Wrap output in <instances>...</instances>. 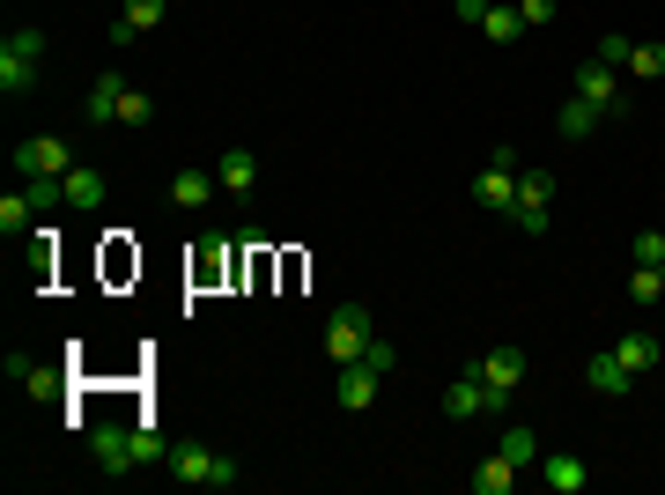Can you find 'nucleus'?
Instances as JSON below:
<instances>
[{
    "label": "nucleus",
    "instance_id": "f257e3e1",
    "mask_svg": "<svg viewBox=\"0 0 665 495\" xmlns=\"http://www.w3.org/2000/svg\"><path fill=\"white\" fill-rule=\"evenodd\" d=\"M82 444H89V459H97L111 481L133 466H155V459H171V444L155 437V429H119V421H97V429H82Z\"/></svg>",
    "mask_w": 665,
    "mask_h": 495
},
{
    "label": "nucleus",
    "instance_id": "f03ea898",
    "mask_svg": "<svg viewBox=\"0 0 665 495\" xmlns=\"http://www.w3.org/2000/svg\"><path fill=\"white\" fill-rule=\"evenodd\" d=\"M171 473L185 481V488H237V481H245V466H237L229 451H207V444H178Z\"/></svg>",
    "mask_w": 665,
    "mask_h": 495
},
{
    "label": "nucleus",
    "instance_id": "7ed1b4c3",
    "mask_svg": "<svg viewBox=\"0 0 665 495\" xmlns=\"http://www.w3.org/2000/svg\"><path fill=\"white\" fill-rule=\"evenodd\" d=\"M473 377H481V415H503L511 392L525 385V355H517V347H489V355L473 363Z\"/></svg>",
    "mask_w": 665,
    "mask_h": 495
},
{
    "label": "nucleus",
    "instance_id": "20e7f679",
    "mask_svg": "<svg viewBox=\"0 0 665 495\" xmlns=\"http://www.w3.org/2000/svg\"><path fill=\"white\" fill-rule=\"evenodd\" d=\"M37 52H45V30H8V45H0V97H23L30 82H37Z\"/></svg>",
    "mask_w": 665,
    "mask_h": 495
},
{
    "label": "nucleus",
    "instance_id": "39448f33",
    "mask_svg": "<svg viewBox=\"0 0 665 495\" xmlns=\"http://www.w3.org/2000/svg\"><path fill=\"white\" fill-rule=\"evenodd\" d=\"M377 341V333H369V311L363 303H341V311H333V319H325V355H333V363H363V347Z\"/></svg>",
    "mask_w": 665,
    "mask_h": 495
},
{
    "label": "nucleus",
    "instance_id": "423d86ee",
    "mask_svg": "<svg viewBox=\"0 0 665 495\" xmlns=\"http://www.w3.org/2000/svg\"><path fill=\"white\" fill-rule=\"evenodd\" d=\"M547 200H555V177L547 171H517V229H525V237H540L547 229Z\"/></svg>",
    "mask_w": 665,
    "mask_h": 495
},
{
    "label": "nucleus",
    "instance_id": "0eeeda50",
    "mask_svg": "<svg viewBox=\"0 0 665 495\" xmlns=\"http://www.w3.org/2000/svg\"><path fill=\"white\" fill-rule=\"evenodd\" d=\"M67 171H74V155H67V141H52V133H37V141L15 149V177H67Z\"/></svg>",
    "mask_w": 665,
    "mask_h": 495
},
{
    "label": "nucleus",
    "instance_id": "6e6552de",
    "mask_svg": "<svg viewBox=\"0 0 665 495\" xmlns=\"http://www.w3.org/2000/svg\"><path fill=\"white\" fill-rule=\"evenodd\" d=\"M569 97L599 104L607 119H621V111H629V104H621V82H614V67H607V60H584V67H577V89H569Z\"/></svg>",
    "mask_w": 665,
    "mask_h": 495
},
{
    "label": "nucleus",
    "instance_id": "1a4fd4ad",
    "mask_svg": "<svg viewBox=\"0 0 665 495\" xmlns=\"http://www.w3.org/2000/svg\"><path fill=\"white\" fill-rule=\"evenodd\" d=\"M126 89H133V82H126L119 67H104V75L89 82V97H82V119H89V126H119V97H126Z\"/></svg>",
    "mask_w": 665,
    "mask_h": 495
},
{
    "label": "nucleus",
    "instance_id": "9d476101",
    "mask_svg": "<svg viewBox=\"0 0 665 495\" xmlns=\"http://www.w3.org/2000/svg\"><path fill=\"white\" fill-rule=\"evenodd\" d=\"M473 207H489V215H511V207H517V171L489 163V171L473 177Z\"/></svg>",
    "mask_w": 665,
    "mask_h": 495
},
{
    "label": "nucleus",
    "instance_id": "9b49d317",
    "mask_svg": "<svg viewBox=\"0 0 665 495\" xmlns=\"http://www.w3.org/2000/svg\"><path fill=\"white\" fill-rule=\"evenodd\" d=\"M163 15H171V0H126V15L111 23V52H126L133 37H141V30L163 23Z\"/></svg>",
    "mask_w": 665,
    "mask_h": 495
},
{
    "label": "nucleus",
    "instance_id": "f8f14e48",
    "mask_svg": "<svg viewBox=\"0 0 665 495\" xmlns=\"http://www.w3.org/2000/svg\"><path fill=\"white\" fill-rule=\"evenodd\" d=\"M584 385H591V392H607V399H621V392H636V370H629L621 355H591Z\"/></svg>",
    "mask_w": 665,
    "mask_h": 495
},
{
    "label": "nucleus",
    "instance_id": "ddd939ff",
    "mask_svg": "<svg viewBox=\"0 0 665 495\" xmlns=\"http://www.w3.org/2000/svg\"><path fill=\"white\" fill-rule=\"evenodd\" d=\"M547 488H555V495H584L591 488V466H584V459H577V451H547Z\"/></svg>",
    "mask_w": 665,
    "mask_h": 495
},
{
    "label": "nucleus",
    "instance_id": "4468645a",
    "mask_svg": "<svg viewBox=\"0 0 665 495\" xmlns=\"http://www.w3.org/2000/svg\"><path fill=\"white\" fill-rule=\"evenodd\" d=\"M215 185H222V193H251V185H259V155H251V149H222Z\"/></svg>",
    "mask_w": 665,
    "mask_h": 495
},
{
    "label": "nucleus",
    "instance_id": "2eb2a0df",
    "mask_svg": "<svg viewBox=\"0 0 665 495\" xmlns=\"http://www.w3.org/2000/svg\"><path fill=\"white\" fill-rule=\"evenodd\" d=\"M377 385H385V377L369 370V363H347V370H341V407H347V415L377 407Z\"/></svg>",
    "mask_w": 665,
    "mask_h": 495
},
{
    "label": "nucleus",
    "instance_id": "dca6fc26",
    "mask_svg": "<svg viewBox=\"0 0 665 495\" xmlns=\"http://www.w3.org/2000/svg\"><path fill=\"white\" fill-rule=\"evenodd\" d=\"M104 200H111V185H104L97 171H82V163H74V171H67V207H74V215H97Z\"/></svg>",
    "mask_w": 665,
    "mask_h": 495
},
{
    "label": "nucleus",
    "instance_id": "f3484780",
    "mask_svg": "<svg viewBox=\"0 0 665 495\" xmlns=\"http://www.w3.org/2000/svg\"><path fill=\"white\" fill-rule=\"evenodd\" d=\"M466 488H473V495H511V488H517V466L495 451V459H481V466L466 473Z\"/></svg>",
    "mask_w": 665,
    "mask_h": 495
},
{
    "label": "nucleus",
    "instance_id": "a211bd4d",
    "mask_svg": "<svg viewBox=\"0 0 665 495\" xmlns=\"http://www.w3.org/2000/svg\"><path fill=\"white\" fill-rule=\"evenodd\" d=\"M614 355L643 377V370H658V363H665V341H658V333H621V347H614Z\"/></svg>",
    "mask_w": 665,
    "mask_h": 495
},
{
    "label": "nucleus",
    "instance_id": "6ab92c4d",
    "mask_svg": "<svg viewBox=\"0 0 665 495\" xmlns=\"http://www.w3.org/2000/svg\"><path fill=\"white\" fill-rule=\"evenodd\" d=\"M607 119V111H599V104H584V97H569L562 111H555V133H562V141H591V126Z\"/></svg>",
    "mask_w": 665,
    "mask_h": 495
},
{
    "label": "nucleus",
    "instance_id": "aec40b11",
    "mask_svg": "<svg viewBox=\"0 0 665 495\" xmlns=\"http://www.w3.org/2000/svg\"><path fill=\"white\" fill-rule=\"evenodd\" d=\"M215 193H222L215 171H178V177H171V200H178V207H193V215H200V207H207Z\"/></svg>",
    "mask_w": 665,
    "mask_h": 495
},
{
    "label": "nucleus",
    "instance_id": "412c9836",
    "mask_svg": "<svg viewBox=\"0 0 665 495\" xmlns=\"http://www.w3.org/2000/svg\"><path fill=\"white\" fill-rule=\"evenodd\" d=\"M8 377H15V385H23L30 399H60V385H67V370H30V363H15V355H8Z\"/></svg>",
    "mask_w": 665,
    "mask_h": 495
},
{
    "label": "nucleus",
    "instance_id": "4be33fe9",
    "mask_svg": "<svg viewBox=\"0 0 665 495\" xmlns=\"http://www.w3.org/2000/svg\"><path fill=\"white\" fill-rule=\"evenodd\" d=\"M443 415H451V421H473V415H481V377H451V392H443Z\"/></svg>",
    "mask_w": 665,
    "mask_h": 495
},
{
    "label": "nucleus",
    "instance_id": "5701e85b",
    "mask_svg": "<svg viewBox=\"0 0 665 495\" xmlns=\"http://www.w3.org/2000/svg\"><path fill=\"white\" fill-rule=\"evenodd\" d=\"M503 459H511L517 473H525V466H540V437H533L525 421H511V429H503Z\"/></svg>",
    "mask_w": 665,
    "mask_h": 495
},
{
    "label": "nucleus",
    "instance_id": "b1692460",
    "mask_svg": "<svg viewBox=\"0 0 665 495\" xmlns=\"http://www.w3.org/2000/svg\"><path fill=\"white\" fill-rule=\"evenodd\" d=\"M495 37V45H517V37H525V15H517V8H489V23H481Z\"/></svg>",
    "mask_w": 665,
    "mask_h": 495
},
{
    "label": "nucleus",
    "instance_id": "393cba45",
    "mask_svg": "<svg viewBox=\"0 0 665 495\" xmlns=\"http://www.w3.org/2000/svg\"><path fill=\"white\" fill-rule=\"evenodd\" d=\"M30 207H37V215L67 207V177H30Z\"/></svg>",
    "mask_w": 665,
    "mask_h": 495
},
{
    "label": "nucleus",
    "instance_id": "a878e982",
    "mask_svg": "<svg viewBox=\"0 0 665 495\" xmlns=\"http://www.w3.org/2000/svg\"><path fill=\"white\" fill-rule=\"evenodd\" d=\"M30 223H37L30 193H8V200H0V229H8V237H15V229H30Z\"/></svg>",
    "mask_w": 665,
    "mask_h": 495
},
{
    "label": "nucleus",
    "instance_id": "bb28decb",
    "mask_svg": "<svg viewBox=\"0 0 665 495\" xmlns=\"http://www.w3.org/2000/svg\"><path fill=\"white\" fill-rule=\"evenodd\" d=\"M665 297V273L658 267H636L629 273V303H658Z\"/></svg>",
    "mask_w": 665,
    "mask_h": 495
},
{
    "label": "nucleus",
    "instance_id": "cd10ccee",
    "mask_svg": "<svg viewBox=\"0 0 665 495\" xmlns=\"http://www.w3.org/2000/svg\"><path fill=\"white\" fill-rule=\"evenodd\" d=\"M155 119V97H148V89H126L119 97V126H148Z\"/></svg>",
    "mask_w": 665,
    "mask_h": 495
},
{
    "label": "nucleus",
    "instance_id": "c85d7f7f",
    "mask_svg": "<svg viewBox=\"0 0 665 495\" xmlns=\"http://www.w3.org/2000/svg\"><path fill=\"white\" fill-rule=\"evenodd\" d=\"M629 75H665V45H636L629 52Z\"/></svg>",
    "mask_w": 665,
    "mask_h": 495
},
{
    "label": "nucleus",
    "instance_id": "c756f323",
    "mask_svg": "<svg viewBox=\"0 0 665 495\" xmlns=\"http://www.w3.org/2000/svg\"><path fill=\"white\" fill-rule=\"evenodd\" d=\"M629 251H636V267H665V237H658V229H643Z\"/></svg>",
    "mask_w": 665,
    "mask_h": 495
},
{
    "label": "nucleus",
    "instance_id": "7c9ffc66",
    "mask_svg": "<svg viewBox=\"0 0 665 495\" xmlns=\"http://www.w3.org/2000/svg\"><path fill=\"white\" fill-rule=\"evenodd\" d=\"M555 8H562V0H517V15H525V30H540V23H555Z\"/></svg>",
    "mask_w": 665,
    "mask_h": 495
},
{
    "label": "nucleus",
    "instance_id": "2f4dec72",
    "mask_svg": "<svg viewBox=\"0 0 665 495\" xmlns=\"http://www.w3.org/2000/svg\"><path fill=\"white\" fill-rule=\"evenodd\" d=\"M363 363H369V370H377V377H385V370H393V363H399V347H393V341H369V347H363Z\"/></svg>",
    "mask_w": 665,
    "mask_h": 495
},
{
    "label": "nucleus",
    "instance_id": "473e14b6",
    "mask_svg": "<svg viewBox=\"0 0 665 495\" xmlns=\"http://www.w3.org/2000/svg\"><path fill=\"white\" fill-rule=\"evenodd\" d=\"M629 52H636V45H629V37H614V30H607V45H599V60H607V67H629Z\"/></svg>",
    "mask_w": 665,
    "mask_h": 495
},
{
    "label": "nucleus",
    "instance_id": "72a5a7b5",
    "mask_svg": "<svg viewBox=\"0 0 665 495\" xmlns=\"http://www.w3.org/2000/svg\"><path fill=\"white\" fill-rule=\"evenodd\" d=\"M489 8L495 0H459V23H489Z\"/></svg>",
    "mask_w": 665,
    "mask_h": 495
},
{
    "label": "nucleus",
    "instance_id": "f704fd0d",
    "mask_svg": "<svg viewBox=\"0 0 665 495\" xmlns=\"http://www.w3.org/2000/svg\"><path fill=\"white\" fill-rule=\"evenodd\" d=\"M658 273H665V267H658Z\"/></svg>",
    "mask_w": 665,
    "mask_h": 495
}]
</instances>
